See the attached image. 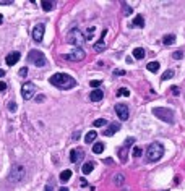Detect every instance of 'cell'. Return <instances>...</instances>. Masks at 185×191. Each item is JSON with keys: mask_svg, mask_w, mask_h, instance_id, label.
Segmentation results:
<instances>
[{"mask_svg": "<svg viewBox=\"0 0 185 191\" xmlns=\"http://www.w3.org/2000/svg\"><path fill=\"white\" fill-rule=\"evenodd\" d=\"M49 83L52 86L59 87V89H63V91L71 89V87L76 86V79L71 78L70 75H67V73H55V75H52V76L49 78Z\"/></svg>", "mask_w": 185, "mask_h": 191, "instance_id": "cell-1", "label": "cell"}, {"mask_svg": "<svg viewBox=\"0 0 185 191\" xmlns=\"http://www.w3.org/2000/svg\"><path fill=\"white\" fill-rule=\"evenodd\" d=\"M164 156V146L161 143H151L146 151V159L150 162H158Z\"/></svg>", "mask_w": 185, "mask_h": 191, "instance_id": "cell-2", "label": "cell"}, {"mask_svg": "<svg viewBox=\"0 0 185 191\" xmlns=\"http://www.w3.org/2000/svg\"><path fill=\"white\" fill-rule=\"evenodd\" d=\"M25 177H26V169L23 165H20V164H15L13 167H11V170H10L8 180L11 183H20V181L25 180Z\"/></svg>", "mask_w": 185, "mask_h": 191, "instance_id": "cell-3", "label": "cell"}, {"mask_svg": "<svg viewBox=\"0 0 185 191\" xmlns=\"http://www.w3.org/2000/svg\"><path fill=\"white\" fill-rule=\"evenodd\" d=\"M153 113L159 118V120L166 122V123H174V112L171 109H166V107H154L153 109Z\"/></svg>", "mask_w": 185, "mask_h": 191, "instance_id": "cell-4", "label": "cell"}, {"mask_svg": "<svg viewBox=\"0 0 185 191\" xmlns=\"http://www.w3.org/2000/svg\"><path fill=\"white\" fill-rule=\"evenodd\" d=\"M67 41L70 42L71 46L80 47V46H81V44L84 42V34L78 29V28H73V29H71L70 33L67 34Z\"/></svg>", "mask_w": 185, "mask_h": 191, "instance_id": "cell-5", "label": "cell"}, {"mask_svg": "<svg viewBox=\"0 0 185 191\" xmlns=\"http://www.w3.org/2000/svg\"><path fill=\"white\" fill-rule=\"evenodd\" d=\"M28 62L33 63V65H36V66H44L47 63L44 54L39 52V50H29V54H28Z\"/></svg>", "mask_w": 185, "mask_h": 191, "instance_id": "cell-6", "label": "cell"}, {"mask_svg": "<svg viewBox=\"0 0 185 191\" xmlns=\"http://www.w3.org/2000/svg\"><path fill=\"white\" fill-rule=\"evenodd\" d=\"M84 57H86V52H84L81 47H75L70 54L63 55V58H65V60H70V62H81Z\"/></svg>", "mask_w": 185, "mask_h": 191, "instance_id": "cell-7", "label": "cell"}, {"mask_svg": "<svg viewBox=\"0 0 185 191\" xmlns=\"http://www.w3.org/2000/svg\"><path fill=\"white\" fill-rule=\"evenodd\" d=\"M36 94V84L34 83H25L21 87V96L25 101H29V99H33Z\"/></svg>", "mask_w": 185, "mask_h": 191, "instance_id": "cell-8", "label": "cell"}, {"mask_svg": "<svg viewBox=\"0 0 185 191\" xmlns=\"http://www.w3.org/2000/svg\"><path fill=\"white\" fill-rule=\"evenodd\" d=\"M135 143V138H127L125 139V143H123V148L119 151V159H120V162H122V164H125L127 162V154H128V149L132 148V144H133Z\"/></svg>", "mask_w": 185, "mask_h": 191, "instance_id": "cell-9", "label": "cell"}, {"mask_svg": "<svg viewBox=\"0 0 185 191\" xmlns=\"http://www.w3.org/2000/svg\"><path fill=\"white\" fill-rule=\"evenodd\" d=\"M115 113H117V117L122 122L128 120V117H130V113H128V107L125 104H117L115 105Z\"/></svg>", "mask_w": 185, "mask_h": 191, "instance_id": "cell-10", "label": "cell"}, {"mask_svg": "<svg viewBox=\"0 0 185 191\" xmlns=\"http://www.w3.org/2000/svg\"><path fill=\"white\" fill-rule=\"evenodd\" d=\"M44 31H46V26H44V25L34 26V29H33V39H34L36 42H41L42 39H44Z\"/></svg>", "mask_w": 185, "mask_h": 191, "instance_id": "cell-11", "label": "cell"}, {"mask_svg": "<svg viewBox=\"0 0 185 191\" xmlns=\"http://www.w3.org/2000/svg\"><path fill=\"white\" fill-rule=\"evenodd\" d=\"M83 157H84L83 149H71V151H70V162H73V164L80 162Z\"/></svg>", "mask_w": 185, "mask_h": 191, "instance_id": "cell-12", "label": "cell"}, {"mask_svg": "<svg viewBox=\"0 0 185 191\" xmlns=\"http://www.w3.org/2000/svg\"><path fill=\"white\" fill-rule=\"evenodd\" d=\"M20 58H21V54H20V52H11V54L7 55L5 63H7V65H10V66H11V65H17Z\"/></svg>", "mask_w": 185, "mask_h": 191, "instance_id": "cell-13", "label": "cell"}, {"mask_svg": "<svg viewBox=\"0 0 185 191\" xmlns=\"http://www.w3.org/2000/svg\"><path fill=\"white\" fill-rule=\"evenodd\" d=\"M119 130H120V125H119V123H111V125L107 126V130L104 131V136H112V134H115Z\"/></svg>", "mask_w": 185, "mask_h": 191, "instance_id": "cell-14", "label": "cell"}, {"mask_svg": "<svg viewBox=\"0 0 185 191\" xmlns=\"http://www.w3.org/2000/svg\"><path fill=\"white\" fill-rule=\"evenodd\" d=\"M102 97H104V93L101 89H94V91H91V94H89V99L92 102H99V101H102Z\"/></svg>", "mask_w": 185, "mask_h": 191, "instance_id": "cell-15", "label": "cell"}, {"mask_svg": "<svg viewBox=\"0 0 185 191\" xmlns=\"http://www.w3.org/2000/svg\"><path fill=\"white\" fill-rule=\"evenodd\" d=\"M132 26L133 28H144V18L141 16V15H136L133 23H132Z\"/></svg>", "mask_w": 185, "mask_h": 191, "instance_id": "cell-16", "label": "cell"}, {"mask_svg": "<svg viewBox=\"0 0 185 191\" xmlns=\"http://www.w3.org/2000/svg\"><path fill=\"white\" fill-rule=\"evenodd\" d=\"M133 57L136 58V60H143L144 58V49H141V47H136V49H133Z\"/></svg>", "mask_w": 185, "mask_h": 191, "instance_id": "cell-17", "label": "cell"}, {"mask_svg": "<svg viewBox=\"0 0 185 191\" xmlns=\"http://www.w3.org/2000/svg\"><path fill=\"white\" fill-rule=\"evenodd\" d=\"M92 169H94V162H86V164L81 167V172L84 175H89L92 172Z\"/></svg>", "mask_w": 185, "mask_h": 191, "instance_id": "cell-18", "label": "cell"}, {"mask_svg": "<svg viewBox=\"0 0 185 191\" xmlns=\"http://www.w3.org/2000/svg\"><path fill=\"white\" fill-rule=\"evenodd\" d=\"M96 138H98V133H96L94 130H91L89 133H86V136H84V141H86V143H94Z\"/></svg>", "mask_w": 185, "mask_h": 191, "instance_id": "cell-19", "label": "cell"}, {"mask_svg": "<svg viewBox=\"0 0 185 191\" xmlns=\"http://www.w3.org/2000/svg\"><path fill=\"white\" fill-rule=\"evenodd\" d=\"M162 42L166 44V46H171V44L175 42V36H174V34H166V36L162 37Z\"/></svg>", "mask_w": 185, "mask_h": 191, "instance_id": "cell-20", "label": "cell"}, {"mask_svg": "<svg viewBox=\"0 0 185 191\" xmlns=\"http://www.w3.org/2000/svg\"><path fill=\"white\" fill-rule=\"evenodd\" d=\"M41 5H42V10L44 11H50L52 8H54V3H52L50 0H42Z\"/></svg>", "mask_w": 185, "mask_h": 191, "instance_id": "cell-21", "label": "cell"}, {"mask_svg": "<svg viewBox=\"0 0 185 191\" xmlns=\"http://www.w3.org/2000/svg\"><path fill=\"white\" fill-rule=\"evenodd\" d=\"M146 68L151 71V73H158V70H159V63L158 62H150L146 65Z\"/></svg>", "mask_w": 185, "mask_h": 191, "instance_id": "cell-22", "label": "cell"}, {"mask_svg": "<svg viewBox=\"0 0 185 191\" xmlns=\"http://www.w3.org/2000/svg\"><path fill=\"white\" fill-rule=\"evenodd\" d=\"M70 178H71V170H63V172L60 173V180H62L63 183H67Z\"/></svg>", "mask_w": 185, "mask_h": 191, "instance_id": "cell-23", "label": "cell"}, {"mask_svg": "<svg viewBox=\"0 0 185 191\" xmlns=\"http://www.w3.org/2000/svg\"><path fill=\"white\" fill-rule=\"evenodd\" d=\"M123 181H125V177H123L122 173H117L114 177V183H115V186H122L123 185Z\"/></svg>", "mask_w": 185, "mask_h": 191, "instance_id": "cell-24", "label": "cell"}, {"mask_svg": "<svg viewBox=\"0 0 185 191\" xmlns=\"http://www.w3.org/2000/svg\"><path fill=\"white\" fill-rule=\"evenodd\" d=\"M171 78H174V70H166L161 75V79H162V81H167V79H171Z\"/></svg>", "mask_w": 185, "mask_h": 191, "instance_id": "cell-25", "label": "cell"}, {"mask_svg": "<svg viewBox=\"0 0 185 191\" xmlns=\"http://www.w3.org/2000/svg\"><path fill=\"white\" fill-rule=\"evenodd\" d=\"M104 49H106V44H104V39H99V41L94 44V50H96V52H101V50H104Z\"/></svg>", "mask_w": 185, "mask_h": 191, "instance_id": "cell-26", "label": "cell"}, {"mask_svg": "<svg viewBox=\"0 0 185 191\" xmlns=\"http://www.w3.org/2000/svg\"><path fill=\"white\" fill-rule=\"evenodd\" d=\"M102 151H104V144H102V143H96V144L92 146V152H94V154H101Z\"/></svg>", "mask_w": 185, "mask_h": 191, "instance_id": "cell-27", "label": "cell"}, {"mask_svg": "<svg viewBox=\"0 0 185 191\" xmlns=\"http://www.w3.org/2000/svg\"><path fill=\"white\" fill-rule=\"evenodd\" d=\"M104 125H107L106 118H98V120L92 122V126H94V128H99V126H104Z\"/></svg>", "mask_w": 185, "mask_h": 191, "instance_id": "cell-28", "label": "cell"}, {"mask_svg": "<svg viewBox=\"0 0 185 191\" xmlns=\"http://www.w3.org/2000/svg\"><path fill=\"white\" fill-rule=\"evenodd\" d=\"M92 34H94V26H89L86 29V34H84V41H89V39H92Z\"/></svg>", "mask_w": 185, "mask_h": 191, "instance_id": "cell-29", "label": "cell"}, {"mask_svg": "<svg viewBox=\"0 0 185 191\" xmlns=\"http://www.w3.org/2000/svg\"><path fill=\"white\" fill-rule=\"evenodd\" d=\"M122 8H123V15H125V16H128V15H132V13H133L132 7H128L127 3H122Z\"/></svg>", "mask_w": 185, "mask_h": 191, "instance_id": "cell-30", "label": "cell"}, {"mask_svg": "<svg viewBox=\"0 0 185 191\" xmlns=\"http://www.w3.org/2000/svg\"><path fill=\"white\" fill-rule=\"evenodd\" d=\"M117 96H125V97H128V96H130V91H128L127 87H120L119 93H117Z\"/></svg>", "mask_w": 185, "mask_h": 191, "instance_id": "cell-31", "label": "cell"}, {"mask_svg": "<svg viewBox=\"0 0 185 191\" xmlns=\"http://www.w3.org/2000/svg\"><path fill=\"white\" fill-rule=\"evenodd\" d=\"M141 152H143L141 148H133V149H132V156H133V157H140V156H141Z\"/></svg>", "mask_w": 185, "mask_h": 191, "instance_id": "cell-32", "label": "cell"}, {"mask_svg": "<svg viewBox=\"0 0 185 191\" xmlns=\"http://www.w3.org/2000/svg\"><path fill=\"white\" fill-rule=\"evenodd\" d=\"M172 57H174L175 60H182V58H183V52H182V50H177V52H174Z\"/></svg>", "mask_w": 185, "mask_h": 191, "instance_id": "cell-33", "label": "cell"}, {"mask_svg": "<svg viewBox=\"0 0 185 191\" xmlns=\"http://www.w3.org/2000/svg\"><path fill=\"white\" fill-rule=\"evenodd\" d=\"M99 84H101V81H99V79H92V81H89V86L91 87H96V89L99 87Z\"/></svg>", "mask_w": 185, "mask_h": 191, "instance_id": "cell-34", "label": "cell"}, {"mask_svg": "<svg viewBox=\"0 0 185 191\" xmlns=\"http://www.w3.org/2000/svg\"><path fill=\"white\" fill-rule=\"evenodd\" d=\"M114 75H115V76H123V75H125V70L117 68V70H114Z\"/></svg>", "mask_w": 185, "mask_h": 191, "instance_id": "cell-35", "label": "cell"}, {"mask_svg": "<svg viewBox=\"0 0 185 191\" xmlns=\"http://www.w3.org/2000/svg\"><path fill=\"white\" fill-rule=\"evenodd\" d=\"M171 93L174 94V96H179V94H180V89H179V86H172V87H171Z\"/></svg>", "mask_w": 185, "mask_h": 191, "instance_id": "cell-36", "label": "cell"}, {"mask_svg": "<svg viewBox=\"0 0 185 191\" xmlns=\"http://www.w3.org/2000/svg\"><path fill=\"white\" fill-rule=\"evenodd\" d=\"M8 110L10 112H17V104L15 102H8Z\"/></svg>", "mask_w": 185, "mask_h": 191, "instance_id": "cell-37", "label": "cell"}, {"mask_svg": "<svg viewBox=\"0 0 185 191\" xmlns=\"http://www.w3.org/2000/svg\"><path fill=\"white\" fill-rule=\"evenodd\" d=\"M13 0H0V5H11Z\"/></svg>", "mask_w": 185, "mask_h": 191, "instance_id": "cell-38", "label": "cell"}, {"mask_svg": "<svg viewBox=\"0 0 185 191\" xmlns=\"http://www.w3.org/2000/svg\"><path fill=\"white\" fill-rule=\"evenodd\" d=\"M26 75H28V68L25 66V68H21V70H20V76H26Z\"/></svg>", "mask_w": 185, "mask_h": 191, "instance_id": "cell-39", "label": "cell"}, {"mask_svg": "<svg viewBox=\"0 0 185 191\" xmlns=\"http://www.w3.org/2000/svg\"><path fill=\"white\" fill-rule=\"evenodd\" d=\"M7 89V83H3V81H0V93H3V91Z\"/></svg>", "mask_w": 185, "mask_h": 191, "instance_id": "cell-40", "label": "cell"}, {"mask_svg": "<svg viewBox=\"0 0 185 191\" xmlns=\"http://www.w3.org/2000/svg\"><path fill=\"white\" fill-rule=\"evenodd\" d=\"M80 183H81V186H88V181L84 180V178H81V180H80Z\"/></svg>", "mask_w": 185, "mask_h": 191, "instance_id": "cell-41", "label": "cell"}, {"mask_svg": "<svg viewBox=\"0 0 185 191\" xmlns=\"http://www.w3.org/2000/svg\"><path fill=\"white\" fill-rule=\"evenodd\" d=\"M78 136H80V131H76V133H73V139H78Z\"/></svg>", "mask_w": 185, "mask_h": 191, "instance_id": "cell-42", "label": "cell"}, {"mask_svg": "<svg viewBox=\"0 0 185 191\" xmlns=\"http://www.w3.org/2000/svg\"><path fill=\"white\" fill-rule=\"evenodd\" d=\"M44 191H52V188H50V186H49V185H47V186H46V188H44Z\"/></svg>", "mask_w": 185, "mask_h": 191, "instance_id": "cell-43", "label": "cell"}, {"mask_svg": "<svg viewBox=\"0 0 185 191\" xmlns=\"http://www.w3.org/2000/svg\"><path fill=\"white\" fill-rule=\"evenodd\" d=\"M59 191H68V188H65V186H62V188H60Z\"/></svg>", "mask_w": 185, "mask_h": 191, "instance_id": "cell-44", "label": "cell"}, {"mask_svg": "<svg viewBox=\"0 0 185 191\" xmlns=\"http://www.w3.org/2000/svg\"><path fill=\"white\" fill-rule=\"evenodd\" d=\"M0 76H5V71L3 70H0Z\"/></svg>", "mask_w": 185, "mask_h": 191, "instance_id": "cell-45", "label": "cell"}, {"mask_svg": "<svg viewBox=\"0 0 185 191\" xmlns=\"http://www.w3.org/2000/svg\"><path fill=\"white\" fill-rule=\"evenodd\" d=\"M2 19H3V16H2V15H0V23H2Z\"/></svg>", "mask_w": 185, "mask_h": 191, "instance_id": "cell-46", "label": "cell"}]
</instances>
